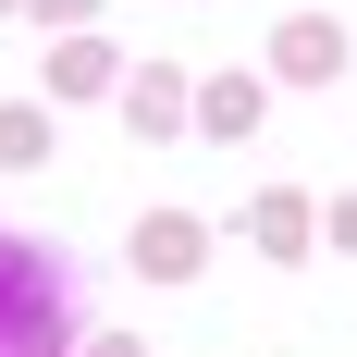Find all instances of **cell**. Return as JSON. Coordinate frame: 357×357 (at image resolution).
Wrapping results in <instances>:
<instances>
[{
	"label": "cell",
	"mask_w": 357,
	"mask_h": 357,
	"mask_svg": "<svg viewBox=\"0 0 357 357\" xmlns=\"http://www.w3.org/2000/svg\"><path fill=\"white\" fill-rule=\"evenodd\" d=\"M62 333H74L62 259L25 247V234H0V357H62Z\"/></svg>",
	"instance_id": "1"
},
{
	"label": "cell",
	"mask_w": 357,
	"mask_h": 357,
	"mask_svg": "<svg viewBox=\"0 0 357 357\" xmlns=\"http://www.w3.org/2000/svg\"><path fill=\"white\" fill-rule=\"evenodd\" d=\"M259 111H271V86H259V74H210V86H197V136L247 148V136H259Z\"/></svg>",
	"instance_id": "2"
},
{
	"label": "cell",
	"mask_w": 357,
	"mask_h": 357,
	"mask_svg": "<svg viewBox=\"0 0 357 357\" xmlns=\"http://www.w3.org/2000/svg\"><path fill=\"white\" fill-rule=\"evenodd\" d=\"M197 259H210V234H197V210H148V222H136V271H160V284H185Z\"/></svg>",
	"instance_id": "3"
},
{
	"label": "cell",
	"mask_w": 357,
	"mask_h": 357,
	"mask_svg": "<svg viewBox=\"0 0 357 357\" xmlns=\"http://www.w3.org/2000/svg\"><path fill=\"white\" fill-rule=\"evenodd\" d=\"M308 234H321V222H308V197H296V185L247 197V247H259V259H308Z\"/></svg>",
	"instance_id": "4"
},
{
	"label": "cell",
	"mask_w": 357,
	"mask_h": 357,
	"mask_svg": "<svg viewBox=\"0 0 357 357\" xmlns=\"http://www.w3.org/2000/svg\"><path fill=\"white\" fill-rule=\"evenodd\" d=\"M123 136H185V74H123Z\"/></svg>",
	"instance_id": "5"
},
{
	"label": "cell",
	"mask_w": 357,
	"mask_h": 357,
	"mask_svg": "<svg viewBox=\"0 0 357 357\" xmlns=\"http://www.w3.org/2000/svg\"><path fill=\"white\" fill-rule=\"evenodd\" d=\"M271 74H296V86H321V74H345V37H333L321 13H296V25H284V50H271Z\"/></svg>",
	"instance_id": "6"
},
{
	"label": "cell",
	"mask_w": 357,
	"mask_h": 357,
	"mask_svg": "<svg viewBox=\"0 0 357 357\" xmlns=\"http://www.w3.org/2000/svg\"><path fill=\"white\" fill-rule=\"evenodd\" d=\"M50 86H74V99H99V86H123V62H111V37H74L62 62H50Z\"/></svg>",
	"instance_id": "7"
},
{
	"label": "cell",
	"mask_w": 357,
	"mask_h": 357,
	"mask_svg": "<svg viewBox=\"0 0 357 357\" xmlns=\"http://www.w3.org/2000/svg\"><path fill=\"white\" fill-rule=\"evenodd\" d=\"M37 160H50V111H0V173H37Z\"/></svg>",
	"instance_id": "8"
},
{
	"label": "cell",
	"mask_w": 357,
	"mask_h": 357,
	"mask_svg": "<svg viewBox=\"0 0 357 357\" xmlns=\"http://www.w3.org/2000/svg\"><path fill=\"white\" fill-rule=\"evenodd\" d=\"M321 222H333V247H357V197H333V210H321Z\"/></svg>",
	"instance_id": "9"
},
{
	"label": "cell",
	"mask_w": 357,
	"mask_h": 357,
	"mask_svg": "<svg viewBox=\"0 0 357 357\" xmlns=\"http://www.w3.org/2000/svg\"><path fill=\"white\" fill-rule=\"evenodd\" d=\"M37 13H50V25H86V13H99V0H37Z\"/></svg>",
	"instance_id": "10"
},
{
	"label": "cell",
	"mask_w": 357,
	"mask_h": 357,
	"mask_svg": "<svg viewBox=\"0 0 357 357\" xmlns=\"http://www.w3.org/2000/svg\"><path fill=\"white\" fill-rule=\"evenodd\" d=\"M0 13H13V0H0Z\"/></svg>",
	"instance_id": "11"
}]
</instances>
